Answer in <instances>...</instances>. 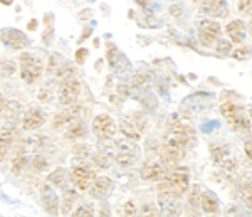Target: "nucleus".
I'll use <instances>...</instances> for the list:
<instances>
[{
  "instance_id": "obj_37",
  "label": "nucleus",
  "mask_w": 252,
  "mask_h": 217,
  "mask_svg": "<svg viewBox=\"0 0 252 217\" xmlns=\"http://www.w3.org/2000/svg\"><path fill=\"white\" fill-rule=\"evenodd\" d=\"M249 56H251V49L246 47V46H241V47H237L234 51V57H235V59H239V61L249 59Z\"/></svg>"
},
{
  "instance_id": "obj_4",
  "label": "nucleus",
  "mask_w": 252,
  "mask_h": 217,
  "mask_svg": "<svg viewBox=\"0 0 252 217\" xmlns=\"http://www.w3.org/2000/svg\"><path fill=\"white\" fill-rule=\"evenodd\" d=\"M158 209H160V217H178L182 214L180 195L161 190L158 195Z\"/></svg>"
},
{
  "instance_id": "obj_46",
  "label": "nucleus",
  "mask_w": 252,
  "mask_h": 217,
  "mask_svg": "<svg viewBox=\"0 0 252 217\" xmlns=\"http://www.w3.org/2000/svg\"><path fill=\"white\" fill-rule=\"evenodd\" d=\"M170 14L175 15V17H180V14H182V7H180V5H173V7H170Z\"/></svg>"
},
{
  "instance_id": "obj_19",
  "label": "nucleus",
  "mask_w": 252,
  "mask_h": 217,
  "mask_svg": "<svg viewBox=\"0 0 252 217\" xmlns=\"http://www.w3.org/2000/svg\"><path fill=\"white\" fill-rule=\"evenodd\" d=\"M76 116H78V109H66V111L59 113L58 116L52 121V126L54 128H63L66 125H71V123L76 121Z\"/></svg>"
},
{
  "instance_id": "obj_1",
  "label": "nucleus",
  "mask_w": 252,
  "mask_h": 217,
  "mask_svg": "<svg viewBox=\"0 0 252 217\" xmlns=\"http://www.w3.org/2000/svg\"><path fill=\"white\" fill-rule=\"evenodd\" d=\"M189 182H190V175L187 169H175L173 172L166 174L163 177V183L160 185V192L161 190H168L173 192L177 195H184L187 190H189Z\"/></svg>"
},
{
  "instance_id": "obj_36",
  "label": "nucleus",
  "mask_w": 252,
  "mask_h": 217,
  "mask_svg": "<svg viewBox=\"0 0 252 217\" xmlns=\"http://www.w3.org/2000/svg\"><path fill=\"white\" fill-rule=\"evenodd\" d=\"M237 9L242 15H252V0H237Z\"/></svg>"
},
{
  "instance_id": "obj_43",
  "label": "nucleus",
  "mask_w": 252,
  "mask_h": 217,
  "mask_svg": "<svg viewBox=\"0 0 252 217\" xmlns=\"http://www.w3.org/2000/svg\"><path fill=\"white\" fill-rule=\"evenodd\" d=\"M74 153L76 155H83V157H88V155H89V146L88 145H76L74 146Z\"/></svg>"
},
{
  "instance_id": "obj_38",
  "label": "nucleus",
  "mask_w": 252,
  "mask_h": 217,
  "mask_svg": "<svg viewBox=\"0 0 252 217\" xmlns=\"http://www.w3.org/2000/svg\"><path fill=\"white\" fill-rule=\"evenodd\" d=\"M123 214L125 217H136V206H135V202L133 200H128V202H125V206H123Z\"/></svg>"
},
{
  "instance_id": "obj_18",
  "label": "nucleus",
  "mask_w": 252,
  "mask_h": 217,
  "mask_svg": "<svg viewBox=\"0 0 252 217\" xmlns=\"http://www.w3.org/2000/svg\"><path fill=\"white\" fill-rule=\"evenodd\" d=\"M76 199H78V192H76V189L64 187V189H63V204H61V212H63V214H69L72 206H74Z\"/></svg>"
},
{
  "instance_id": "obj_51",
  "label": "nucleus",
  "mask_w": 252,
  "mask_h": 217,
  "mask_svg": "<svg viewBox=\"0 0 252 217\" xmlns=\"http://www.w3.org/2000/svg\"><path fill=\"white\" fill-rule=\"evenodd\" d=\"M0 2H2L3 5H12V3H14V0H0Z\"/></svg>"
},
{
  "instance_id": "obj_8",
  "label": "nucleus",
  "mask_w": 252,
  "mask_h": 217,
  "mask_svg": "<svg viewBox=\"0 0 252 217\" xmlns=\"http://www.w3.org/2000/svg\"><path fill=\"white\" fill-rule=\"evenodd\" d=\"M49 74H54L59 81H66L69 77H74V69L71 68V64L66 63V59H63L61 56L54 54L49 59Z\"/></svg>"
},
{
  "instance_id": "obj_45",
  "label": "nucleus",
  "mask_w": 252,
  "mask_h": 217,
  "mask_svg": "<svg viewBox=\"0 0 252 217\" xmlns=\"http://www.w3.org/2000/svg\"><path fill=\"white\" fill-rule=\"evenodd\" d=\"M86 57H88V51H86V49H79V51L76 52V61H78L79 64H83L84 61H86Z\"/></svg>"
},
{
  "instance_id": "obj_28",
  "label": "nucleus",
  "mask_w": 252,
  "mask_h": 217,
  "mask_svg": "<svg viewBox=\"0 0 252 217\" xmlns=\"http://www.w3.org/2000/svg\"><path fill=\"white\" fill-rule=\"evenodd\" d=\"M66 175L67 172L63 169V167H59V169H56L54 172H51V175L47 177L49 183H52V185H58V187H64V183H66Z\"/></svg>"
},
{
  "instance_id": "obj_9",
  "label": "nucleus",
  "mask_w": 252,
  "mask_h": 217,
  "mask_svg": "<svg viewBox=\"0 0 252 217\" xmlns=\"http://www.w3.org/2000/svg\"><path fill=\"white\" fill-rule=\"evenodd\" d=\"M220 26L212 20H202L198 24V36L204 46H212L214 42H217L220 39Z\"/></svg>"
},
{
  "instance_id": "obj_41",
  "label": "nucleus",
  "mask_w": 252,
  "mask_h": 217,
  "mask_svg": "<svg viewBox=\"0 0 252 217\" xmlns=\"http://www.w3.org/2000/svg\"><path fill=\"white\" fill-rule=\"evenodd\" d=\"M225 216L227 217H247L246 212H242L239 207H230L229 211L225 212Z\"/></svg>"
},
{
  "instance_id": "obj_15",
  "label": "nucleus",
  "mask_w": 252,
  "mask_h": 217,
  "mask_svg": "<svg viewBox=\"0 0 252 217\" xmlns=\"http://www.w3.org/2000/svg\"><path fill=\"white\" fill-rule=\"evenodd\" d=\"M227 31V36L232 42H237V44H242V40L246 39V24L242 20H232L229 26L225 27Z\"/></svg>"
},
{
  "instance_id": "obj_6",
  "label": "nucleus",
  "mask_w": 252,
  "mask_h": 217,
  "mask_svg": "<svg viewBox=\"0 0 252 217\" xmlns=\"http://www.w3.org/2000/svg\"><path fill=\"white\" fill-rule=\"evenodd\" d=\"M93 133L101 140H111L116 133V123L109 114H97L93 120Z\"/></svg>"
},
{
  "instance_id": "obj_25",
  "label": "nucleus",
  "mask_w": 252,
  "mask_h": 217,
  "mask_svg": "<svg viewBox=\"0 0 252 217\" xmlns=\"http://www.w3.org/2000/svg\"><path fill=\"white\" fill-rule=\"evenodd\" d=\"M202 202V192L198 185H192L189 190H187V204H189V209H198Z\"/></svg>"
},
{
  "instance_id": "obj_22",
  "label": "nucleus",
  "mask_w": 252,
  "mask_h": 217,
  "mask_svg": "<svg viewBox=\"0 0 252 217\" xmlns=\"http://www.w3.org/2000/svg\"><path fill=\"white\" fill-rule=\"evenodd\" d=\"M209 12L214 17H227L229 15V7H227V0H210Z\"/></svg>"
},
{
  "instance_id": "obj_39",
  "label": "nucleus",
  "mask_w": 252,
  "mask_h": 217,
  "mask_svg": "<svg viewBox=\"0 0 252 217\" xmlns=\"http://www.w3.org/2000/svg\"><path fill=\"white\" fill-rule=\"evenodd\" d=\"M40 146V140L39 138H27L26 142H24V148H26V151H32V150H37Z\"/></svg>"
},
{
  "instance_id": "obj_7",
  "label": "nucleus",
  "mask_w": 252,
  "mask_h": 217,
  "mask_svg": "<svg viewBox=\"0 0 252 217\" xmlns=\"http://www.w3.org/2000/svg\"><path fill=\"white\" fill-rule=\"evenodd\" d=\"M79 93H81L79 79H76V77H69V79L63 81V84H61V88H59V93H58L59 103L66 105V106L76 103Z\"/></svg>"
},
{
  "instance_id": "obj_35",
  "label": "nucleus",
  "mask_w": 252,
  "mask_h": 217,
  "mask_svg": "<svg viewBox=\"0 0 252 217\" xmlns=\"http://www.w3.org/2000/svg\"><path fill=\"white\" fill-rule=\"evenodd\" d=\"M26 165H27V158H26V155H20V157L15 158L14 162H12V172H14L15 175L20 174L24 169H26Z\"/></svg>"
},
{
  "instance_id": "obj_2",
  "label": "nucleus",
  "mask_w": 252,
  "mask_h": 217,
  "mask_svg": "<svg viewBox=\"0 0 252 217\" xmlns=\"http://www.w3.org/2000/svg\"><path fill=\"white\" fill-rule=\"evenodd\" d=\"M140 160V146L135 140L121 138L116 142V163L121 167H131Z\"/></svg>"
},
{
  "instance_id": "obj_27",
  "label": "nucleus",
  "mask_w": 252,
  "mask_h": 217,
  "mask_svg": "<svg viewBox=\"0 0 252 217\" xmlns=\"http://www.w3.org/2000/svg\"><path fill=\"white\" fill-rule=\"evenodd\" d=\"M239 189H241V190H239V192H241V199L246 202V206L252 211V177L244 180Z\"/></svg>"
},
{
  "instance_id": "obj_42",
  "label": "nucleus",
  "mask_w": 252,
  "mask_h": 217,
  "mask_svg": "<svg viewBox=\"0 0 252 217\" xmlns=\"http://www.w3.org/2000/svg\"><path fill=\"white\" fill-rule=\"evenodd\" d=\"M244 151H246L247 158L252 160V138H246V142H244Z\"/></svg>"
},
{
  "instance_id": "obj_48",
  "label": "nucleus",
  "mask_w": 252,
  "mask_h": 217,
  "mask_svg": "<svg viewBox=\"0 0 252 217\" xmlns=\"http://www.w3.org/2000/svg\"><path fill=\"white\" fill-rule=\"evenodd\" d=\"M47 95H49V91H47V89H40L39 100H42V101H49V100H51V96H47Z\"/></svg>"
},
{
  "instance_id": "obj_34",
  "label": "nucleus",
  "mask_w": 252,
  "mask_h": 217,
  "mask_svg": "<svg viewBox=\"0 0 252 217\" xmlns=\"http://www.w3.org/2000/svg\"><path fill=\"white\" fill-rule=\"evenodd\" d=\"M232 51V40H227V39H219L217 40V52L222 56L230 54Z\"/></svg>"
},
{
  "instance_id": "obj_30",
  "label": "nucleus",
  "mask_w": 252,
  "mask_h": 217,
  "mask_svg": "<svg viewBox=\"0 0 252 217\" xmlns=\"http://www.w3.org/2000/svg\"><path fill=\"white\" fill-rule=\"evenodd\" d=\"M71 217H94V206L89 202H84L72 212Z\"/></svg>"
},
{
  "instance_id": "obj_17",
  "label": "nucleus",
  "mask_w": 252,
  "mask_h": 217,
  "mask_svg": "<svg viewBox=\"0 0 252 217\" xmlns=\"http://www.w3.org/2000/svg\"><path fill=\"white\" fill-rule=\"evenodd\" d=\"M200 206L207 212V214H217V212H219V199H217V195H215L212 190H205L204 194H202Z\"/></svg>"
},
{
  "instance_id": "obj_29",
  "label": "nucleus",
  "mask_w": 252,
  "mask_h": 217,
  "mask_svg": "<svg viewBox=\"0 0 252 217\" xmlns=\"http://www.w3.org/2000/svg\"><path fill=\"white\" fill-rule=\"evenodd\" d=\"M19 113H20V105L17 103V101H10V103H7L5 108H3V114H5L7 121L17 120Z\"/></svg>"
},
{
  "instance_id": "obj_50",
  "label": "nucleus",
  "mask_w": 252,
  "mask_h": 217,
  "mask_svg": "<svg viewBox=\"0 0 252 217\" xmlns=\"http://www.w3.org/2000/svg\"><path fill=\"white\" fill-rule=\"evenodd\" d=\"M35 24H37V20H31V22H29V29H31V31H34V29H35Z\"/></svg>"
},
{
  "instance_id": "obj_20",
  "label": "nucleus",
  "mask_w": 252,
  "mask_h": 217,
  "mask_svg": "<svg viewBox=\"0 0 252 217\" xmlns=\"http://www.w3.org/2000/svg\"><path fill=\"white\" fill-rule=\"evenodd\" d=\"M220 113L227 121L232 123L234 120H237L239 116H242V108L235 103H223L220 106Z\"/></svg>"
},
{
  "instance_id": "obj_47",
  "label": "nucleus",
  "mask_w": 252,
  "mask_h": 217,
  "mask_svg": "<svg viewBox=\"0 0 252 217\" xmlns=\"http://www.w3.org/2000/svg\"><path fill=\"white\" fill-rule=\"evenodd\" d=\"M217 126H219V123H207V125L202 126V132H210V130L217 128Z\"/></svg>"
},
{
  "instance_id": "obj_32",
  "label": "nucleus",
  "mask_w": 252,
  "mask_h": 217,
  "mask_svg": "<svg viewBox=\"0 0 252 217\" xmlns=\"http://www.w3.org/2000/svg\"><path fill=\"white\" fill-rule=\"evenodd\" d=\"M15 69H17V66H15V63H14V61H10V59H3L2 63H0V72H2L3 77L14 76Z\"/></svg>"
},
{
  "instance_id": "obj_12",
  "label": "nucleus",
  "mask_w": 252,
  "mask_h": 217,
  "mask_svg": "<svg viewBox=\"0 0 252 217\" xmlns=\"http://www.w3.org/2000/svg\"><path fill=\"white\" fill-rule=\"evenodd\" d=\"M40 197H42V206L46 209L47 214H51L52 217H56L59 214V197L56 194V190L51 185H44L40 190Z\"/></svg>"
},
{
  "instance_id": "obj_44",
  "label": "nucleus",
  "mask_w": 252,
  "mask_h": 217,
  "mask_svg": "<svg viewBox=\"0 0 252 217\" xmlns=\"http://www.w3.org/2000/svg\"><path fill=\"white\" fill-rule=\"evenodd\" d=\"M34 167L37 170H44L47 167V162H46V158H42V157H35L34 158Z\"/></svg>"
},
{
  "instance_id": "obj_3",
  "label": "nucleus",
  "mask_w": 252,
  "mask_h": 217,
  "mask_svg": "<svg viewBox=\"0 0 252 217\" xmlns=\"http://www.w3.org/2000/svg\"><path fill=\"white\" fill-rule=\"evenodd\" d=\"M44 64L39 57L32 54H20V77L27 84H32L37 77L42 74Z\"/></svg>"
},
{
  "instance_id": "obj_23",
  "label": "nucleus",
  "mask_w": 252,
  "mask_h": 217,
  "mask_svg": "<svg viewBox=\"0 0 252 217\" xmlns=\"http://www.w3.org/2000/svg\"><path fill=\"white\" fill-rule=\"evenodd\" d=\"M12 138H14V130L12 128L5 126V128L0 130V158H3V155L10 148Z\"/></svg>"
},
{
  "instance_id": "obj_52",
  "label": "nucleus",
  "mask_w": 252,
  "mask_h": 217,
  "mask_svg": "<svg viewBox=\"0 0 252 217\" xmlns=\"http://www.w3.org/2000/svg\"><path fill=\"white\" fill-rule=\"evenodd\" d=\"M193 2H195V3H205L207 0H193Z\"/></svg>"
},
{
  "instance_id": "obj_49",
  "label": "nucleus",
  "mask_w": 252,
  "mask_h": 217,
  "mask_svg": "<svg viewBox=\"0 0 252 217\" xmlns=\"http://www.w3.org/2000/svg\"><path fill=\"white\" fill-rule=\"evenodd\" d=\"M3 108H5V100H3L2 93H0V114L3 113Z\"/></svg>"
},
{
  "instance_id": "obj_26",
  "label": "nucleus",
  "mask_w": 252,
  "mask_h": 217,
  "mask_svg": "<svg viewBox=\"0 0 252 217\" xmlns=\"http://www.w3.org/2000/svg\"><path fill=\"white\" fill-rule=\"evenodd\" d=\"M210 155H212L214 163L220 165V163L230 155L229 153V146H227V145H214L212 148H210Z\"/></svg>"
},
{
  "instance_id": "obj_11",
  "label": "nucleus",
  "mask_w": 252,
  "mask_h": 217,
  "mask_svg": "<svg viewBox=\"0 0 252 217\" xmlns=\"http://www.w3.org/2000/svg\"><path fill=\"white\" fill-rule=\"evenodd\" d=\"M141 179L148 180V182H155V180H161L168 174V169L165 167L163 162H148L141 167Z\"/></svg>"
},
{
  "instance_id": "obj_14",
  "label": "nucleus",
  "mask_w": 252,
  "mask_h": 217,
  "mask_svg": "<svg viewBox=\"0 0 252 217\" xmlns=\"http://www.w3.org/2000/svg\"><path fill=\"white\" fill-rule=\"evenodd\" d=\"M94 162L99 169H109L113 162H116V151L113 146L109 145H99L96 155H94Z\"/></svg>"
},
{
  "instance_id": "obj_53",
  "label": "nucleus",
  "mask_w": 252,
  "mask_h": 217,
  "mask_svg": "<svg viewBox=\"0 0 252 217\" xmlns=\"http://www.w3.org/2000/svg\"><path fill=\"white\" fill-rule=\"evenodd\" d=\"M249 32H251V36H252V19H251V22H249Z\"/></svg>"
},
{
  "instance_id": "obj_40",
  "label": "nucleus",
  "mask_w": 252,
  "mask_h": 217,
  "mask_svg": "<svg viewBox=\"0 0 252 217\" xmlns=\"http://www.w3.org/2000/svg\"><path fill=\"white\" fill-rule=\"evenodd\" d=\"M220 165L223 167V170H227V172H232V170H235V167H237V162H235V158L234 157H227L225 160H223Z\"/></svg>"
},
{
  "instance_id": "obj_10",
  "label": "nucleus",
  "mask_w": 252,
  "mask_h": 217,
  "mask_svg": "<svg viewBox=\"0 0 252 217\" xmlns=\"http://www.w3.org/2000/svg\"><path fill=\"white\" fill-rule=\"evenodd\" d=\"M46 123V113L40 108H29L24 113L22 118V128L27 132H34V130L40 128Z\"/></svg>"
},
{
  "instance_id": "obj_33",
  "label": "nucleus",
  "mask_w": 252,
  "mask_h": 217,
  "mask_svg": "<svg viewBox=\"0 0 252 217\" xmlns=\"http://www.w3.org/2000/svg\"><path fill=\"white\" fill-rule=\"evenodd\" d=\"M232 128L235 130V132H239V133H249V126H251V123H249V120L247 118H244V116H239L237 120H234L232 123Z\"/></svg>"
},
{
  "instance_id": "obj_13",
  "label": "nucleus",
  "mask_w": 252,
  "mask_h": 217,
  "mask_svg": "<svg viewBox=\"0 0 252 217\" xmlns=\"http://www.w3.org/2000/svg\"><path fill=\"white\" fill-rule=\"evenodd\" d=\"M113 189V182L111 179L108 177H97L94 179L93 185L89 187V195L93 199H106L109 194H111Z\"/></svg>"
},
{
  "instance_id": "obj_5",
  "label": "nucleus",
  "mask_w": 252,
  "mask_h": 217,
  "mask_svg": "<svg viewBox=\"0 0 252 217\" xmlns=\"http://www.w3.org/2000/svg\"><path fill=\"white\" fill-rule=\"evenodd\" d=\"M94 179H96V172L89 165H86V163L74 167L71 170V182L74 183V189H78L79 192L88 190Z\"/></svg>"
},
{
  "instance_id": "obj_24",
  "label": "nucleus",
  "mask_w": 252,
  "mask_h": 217,
  "mask_svg": "<svg viewBox=\"0 0 252 217\" xmlns=\"http://www.w3.org/2000/svg\"><path fill=\"white\" fill-rule=\"evenodd\" d=\"M88 135V126L84 125L83 121H78L76 120L74 123H71L67 128V138L71 140H78V138H83Z\"/></svg>"
},
{
  "instance_id": "obj_31",
  "label": "nucleus",
  "mask_w": 252,
  "mask_h": 217,
  "mask_svg": "<svg viewBox=\"0 0 252 217\" xmlns=\"http://www.w3.org/2000/svg\"><path fill=\"white\" fill-rule=\"evenodd\" d=\"M136 217H160V209L155 204H143Z\"/></svg>"
},
{
  "instance_id": "obj_16",
  "label": "nucleus",
  "mask_w": 252,
  "mask_h": 217,
  "mask_svg": "<svg viewBox=\"0 0 252 217\" xmlns=\"http://www.w3.org/2000/svg\"><path fill=\"white\" fill-rule=\"evenodd\" d=\"M3 34L9 36V39L5 40L7 44L12 47V49H22L24 46H27L29 44V40H27L26 34L24 32L17 31V29H9V31H5Z\"/></svg>"
},
{
  "instance_id": "obj_21",
  "label": "nucleus",
  "mask_w": 252,
  "mask_h": 217,
  "mask_svg": "<svg viewBox=\"0 0 252 217\" xmlns=\"http://www.w3.org/2000/svg\"><path fill=\"white\" fill-rule=\"evenodd\" d=\"M118 128H120L121 135H123V137H126V138H129V140L138 142L141 138V135L135 128V125H133L131 121H128V120H121L120 125H118Z\"/></svg>"
},
{
  "instance_id": "obj_54",
  "label": "nucleus",
  "mask_w": 252,
  "mask_h": 217,
  "mask_svg": "<svg viewBox=\"0 0 252 217\" xmlns=\"http://www.w3.org/2000/svg\"><path fill=\"white\" fill-rule=\"evenodd\" d=\"M251 120H252V109H251Z\"/></svg>"
}]
</instances>
